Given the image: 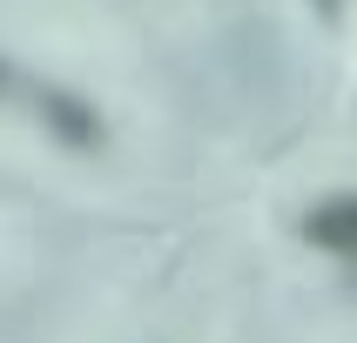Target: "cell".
Instances as JSON below:
<instances>
[{"mask_svg":"<svg viewBox=\"0 0 357 343\" xmlns=\"http://www.w3.org/2000/svg\"><path fill=\"white\" fill-rule=\"evenodd\" d=\"M34 115L47 121V135L68 141V148H101V135H108L101 115L75 95V88H34Z\"/></svg>","mask_w":357,"mask_h":343,"instance_id":"obj_2","label":"cell"},{"mask_svg":"<svg viewBox=\"0 0 357 343\" xmlns=\"http://www.w3.org/2000/svg\"><path fill=\"white\" fill-rule=\"evenodd\" d=\"M310 7H317V20H331V27L344 20V0H310Z\"/></svg>","mask_w":357,"mask_h":343,"instance_id":"obj_3","label":"cell"},{"mask_svg":"<svg viewBox=\"0 0 357 343\" xmlns=\"http://www.w3.org/2000/svg\"><path fill=\"white\" fill-rule=\"evenodd\" d=\"M297 229H303V242H310L317 256L344 262V269L357 276V189H344V196H324V202H310Z\"/></svg>","mask_w":357,"mask_h":343,"instance_id":"obj_1","label":"cell"},{"mask_svg":"<svg viewBox=\"0 0 357 343\" xmlns=\"http://www.w3.org/2000/svg\"><path fill=\"white\" fill-rule=\"evenodd\" d=\"M0 95H14V67L7 61H0Z\"/></svg>","mask_w":357,"mask_h":343,"instance_id":"obj_4","label":"cell"}]
</instances>
